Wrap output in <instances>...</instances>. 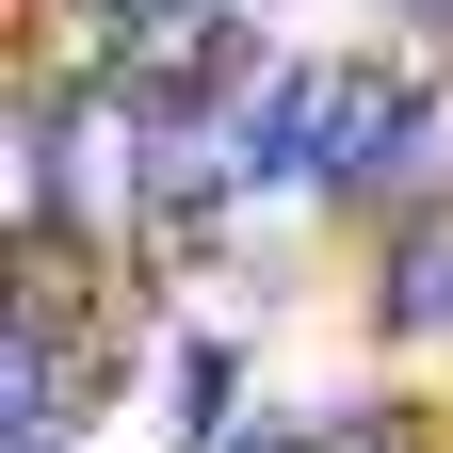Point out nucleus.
Returning a JSON list of instances; mask_svg holds the SVG:
<instances>
[{
    "label": "nucleus",
    "mask_w": 453,
    "mask_h": 453,
    "mask_svg": "<svg viewBox=\"0 0 453 453\" xmlns=\"http://www.w3.org/2000/svg\"><path fill=\"white\" fill-rule=\"evenodd\" d=\"M437 324H453V211H421L388 243V340H437Z\"/></svg>",
    "instance_id": "f257e3e1"
},
{
    "label": "nucleus",
    "mask_w": 453,
    "mask_h": 453,
    "mask_svg": "<svg viewBox=\"0 0 453 453\" xmlns=\"http://www.w3.org/2000/svg\"><path fill=\"white\" fill-rule=\"evenodd\" d=\"M17 453H49V437H17Z\"/></svg>",
    "instance_id": "f03ea898"
}]
</instances>
